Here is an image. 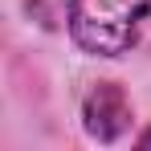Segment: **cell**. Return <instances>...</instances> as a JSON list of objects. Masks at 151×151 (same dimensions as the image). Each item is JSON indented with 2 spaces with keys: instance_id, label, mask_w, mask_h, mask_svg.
Wrapping results in <instances>:
<instances>
[{
  "instance_id": "1",
  "label": "cell",
  "mask_w": 151,
  "mask_h": 151,
  "mask_svg": "<svg viewBox=\"0 0 151 151\" xmlns=\"http://www.w3.org/2000/svg\"><path fill=\"white\" fill-rule=\"evenodd\" d=\"M151 0H70V33L86 53L114 57L131 49Z\"/></svg>"
},
{
  "instance_id": "3",
  "label": "cell",
  "mask_w": 151,
  "mask_h": 151,
  "mask_svg": "<svg viewBox=\"0 0 151 151\" xmlns=\"http://www.w3.org/2000/svg\"><path fill=\"white\" fill-rule=\"evenodd\" d=\"M139 143H143V147H151V131H143V139H139Z\"/></svg>"
},
{
  "instance_id": "2",
  "label": "cell",
  "mask_w": 151,
  "mask_h": 151,
  "mask_svg": "<svg viewBox=\"0 0 151 151\" xmlns=\"http://www.w3.org/2000/svg\"><path fill=\"white\" fill-rule=\"evenodd\" d=\"M86 131L94 139H119L131 123V102L114 82H98L90 94H86Z\"/></svg>"
}]
</instances>
